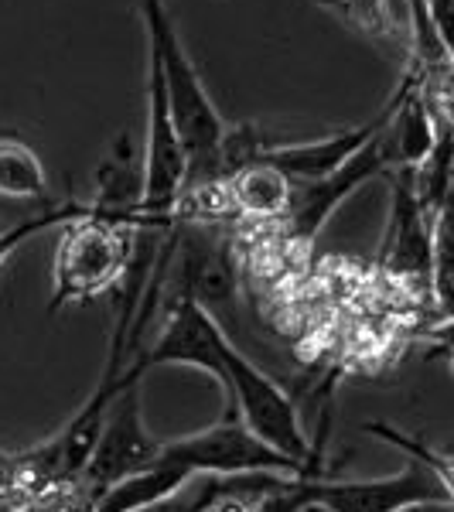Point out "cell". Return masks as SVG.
<instances>
[{
	"label": "cell",
	"instance_id": "6da1fadb",
	"mask_svg": "<svg viewBox=\"0 0 454 512\" xmlns=\"http://www.w3.org/2000/svg\"><path fill=\"white\" fill-rule=\"evenodd\" d=\"M140 14V28L147 41V59L158 65L168 93V110L175 120L178 144L185 151V185L181 195L212 188L222 181V144L229 137V123L212 103L209 89L198 76L195 62L181 45L178 24L168 11V0H130Z\"/></svg>",
	"mask_w": 454,
	"mask_h": 512
},
{
	"label": "cell",
	"instance_id": "7a4b0ae2",
	"mask_svg": "<svg viewBox=\"0 0 454 512\" xmlns=\"http://www.w3.org/2000/svg\"><path fill=\"white\" fill-rule=\"evenodd\" d=\"M59 229L48 315L120 291L134 260L137 209L86 202V209Z\"/></svg>",
	"mask_w": 454,
	"mask_h": 512
},
{
	"label": "cell",
	"instance_id": "3957f363",
	"mask_svg": "<svg viewBox=\"0 0 454 512\" xmlns=\"http://www.w3.org/2000/svg\"><path fill=\"white\" fill-rule=\"evenodd\" d=\"M222 396H226V414L236 417L253 437H260L267 448L280 451L301 465L311 478H325L321 468V451H315L308 431L301 427L294 400L284 393V386L274 376H267L253 359H246L233 342L226 345V379H222Z\"/></svg>",
	"mask_w": 454,
	"mask_h": 512
},
{
	"label": "cell",
	"instance_id": "277c9868",
	"mask_svg": "<svg viewBox=\"0 0 454 512\" xmlns=\"http://www.w3.org/2000/svg\"><path fill=\"white\" fill-rule=\"evenodd\" d=\"M144 369L134 359H127V379L117 390V396L110 400L99 424V437L89 451V461L82 468L76 489L93 499L96 492H103L106 485L120 482V478L144 472L158 461L161 454V437H154V431L144 420Z\"/></svg>",
	"mask_w": 454,
	"mask_h": 512
},
{
	"label": "cell",
	"instance_id": "5b68a950",
	"mask_svg": "<svg viewBox=\"0 0 454 512\" xmlns=\"http://www.w3.org/2000/svg\"><path fill=\"white\" fill-rule=\"evenodd\" d=\"M158 461L178 465L188 475H287L315 482L301 465H294L291 458L267 448L260 437H253L236 417H219L212 427L161 441Z\"/></svg>",
	"mask_w": 454,
	"mask_h": 512
},
{
	"label": "cell",
	"instance_id": "8992f818",
	"mask_svg": "<svg viewBox=\"0 0 454 512\" xmlns=\"http://www.w3.org/2000/svg\"><path fill=\"white\" fill-rule=\"evenodd\" d=\"M233 342L222 332L219 318L209 308L195 301L192 294L178 291L171 294L168 315L161 321V332L154 335V342L137 345V352L130 359L137 362L144 373H151L154 366H185L198 369V373L212 376L222 390L226 379V345Z\"/></svg>",
	"mask_w": 454,
	"mask_h": 512
},
{
	"label": "cell",
	"instance_id": "52a82bcc",
	"mask_svg": "<svg viewBox=\"0 0 454 512\" xmlns=\"http://www.w3.org/2000/svg\"><path fill=\"white\" fill-rule=\"evenodd\" d=\"M386 127H390V123H386ZM386 127L379 130L369 144H362L342 168L332 171V175L294 185L291 205H287L284 219H280L287 239H294V243H315L318 233L328 226V219L335 216L345 198L356 195L366 181L390 175L396 168V154H393V140L386 134Z\"/></svg>",
	"mask_w": 454,
	"mask_h": 512
},
{
	"label": "cell",
	"instance_id": "ba28073f",
	"mask_svg": "<svg viewBox=\"0 0 454 512\" xmlns=\"http://www.w3.org/2000/svg\"><path fill=\"white\" fill-rule=\"evenodd\" d=\"M304 499L328 512H393L410 502L454 499V489L448 475L420 461H407L403 472L369 482H325V478L304 482Z\"/></svg>",
	"mask_w": 454,
	"mask_h": 512
},
{
	"label": "cell",
	"instance_id": "9c48e42d",
	"mask_svg": "<svg viewBox=\"0 0 454 512\" xmlns=\"http://www.w3.org/2000/svg\"><path fill=\"white\" fill-rule=\"evenodd\" d=\"M441 216V212H437ZM420 205L414 168H393L390 175V222H386L379 267L400 280H420L431 291L434 219Z\"/></svg>",
	"mask_w": 454,
	"mask_h": 512
},
{
	"label": "cell",
	"instance_id": "30bf717a",
	"mask_svg": "<svg viewBox=\"0 0 454 512\" xmlns=\"http://www.w3.org/2000/svg\"><path fill=\"white\" fill-rule=\"evenodd\" d=\"M396 103H400V86L393 89V96L383 103V110L373 120L359 123V127H345L325 137H311V140H263L260 151L253 154V161H263L270 168H277L284 178H291L294 185L304 181H318L325 175H332L335 168H342L362 144H369L379 130L390 123Z\"/></svg>",
	"mask_w": 454,
	"mask_h": 512
},
{
	"label": "cell",
	"instance_id": "8fae6325",
	"mask_svg": "<svg viewBox=\"0 0 454 512\" xmlns=\"http://www.w3.org/2000/svg\"><path fill=\"white\" fill-rule=\"evenodd\" d=\"M0 198L7 202H48V175L24 140L0 137Z\"/></svg>",
	"mask_w": 454,
	"mask_h": 512
},
{
	"label": "cell",
	"instance_id": "7c38bea8",
	"mask_svg": "<svg viewBox=\"0 0 454 512\" xmlns=\"http://www.w3.org/2000/svg\"><path fill=\"white\" fill-rule=\"evenodd\" d=\"M82 209H86V202H76V198H65V202H48V205H41L38 212H31L28 219H21L18 226L4 229V233H0V267H4L7 256H11L14 250H21L28 239H35L38 233H45V229L65 226V222L76 219Z\"/></svg>",
	"mask_w": 454,
	"mask_h": 512
},
{
	"label": "cell",
	"instance_id": "4fadbf2b",
	"mask_svg": "<svg viewBox=\"0 0 454 512\" xmlns=\"http://www.w3.org/2000/svg\"><path fill=\"white\" fill-rule=\"evenodd\" d=\"M366 434H373V437H383V441H390L393 448H400L403 454H407V461H420V465H431L434 472H441V475H448L451 478V458H448V451H434V448H427L420 437H410V434H400L396 427L390 424H379V420H369L366 427H362Z\"/></svg>",
	"mask_w": 454,
	"mask_h": 512
},
{
	"label": "cell",
	"instance_id": "5bb4252c",
	"mask_svg": "<svg viewBox=\"0 0 454 512\" xmlns=\"http://www.w3.org/2000/svg\"><path fill=\"white\" fill-rule=\"evenodd\" d=\"M48 202H52V198H48ZM48 202L28 205V202H7V198H0V233H4V229H11V226H18L21 219H28L31 212H38L41 205H48Z\"/></svg>",
	"mask_w": 454,
	"mask_h": 512
},
{
	"label": "cell",
	"instance_id": "9a60e30c",
	"mask_svg": "<svg viewBox=\"0 0 454 512\" xmlns=\"http://www.w3.org/2000/svg\"><path fill=\"white\" fill-rule=\"evenodd\" d=\"M393 512H454V499H427V502H410Z\"/></svg>",
	"mask_w": 454,
	"mask_h": 512
},
{
	"label": "cell",
	"instance_id": "2e32d148",
	"mask_svg": "<svg viewBox=\"0 0 454 512\" xmlns=\"http://www.w3.org/2000/svg\"><path fill=\"white\" fill-rule=\"evenodd\" d=\"M315 4H321V7H332V11H338V7L349 4V0H315Z\"/></svg>",
	"mask_w": 454,
	"mask_h": 512
}]
</instances>
